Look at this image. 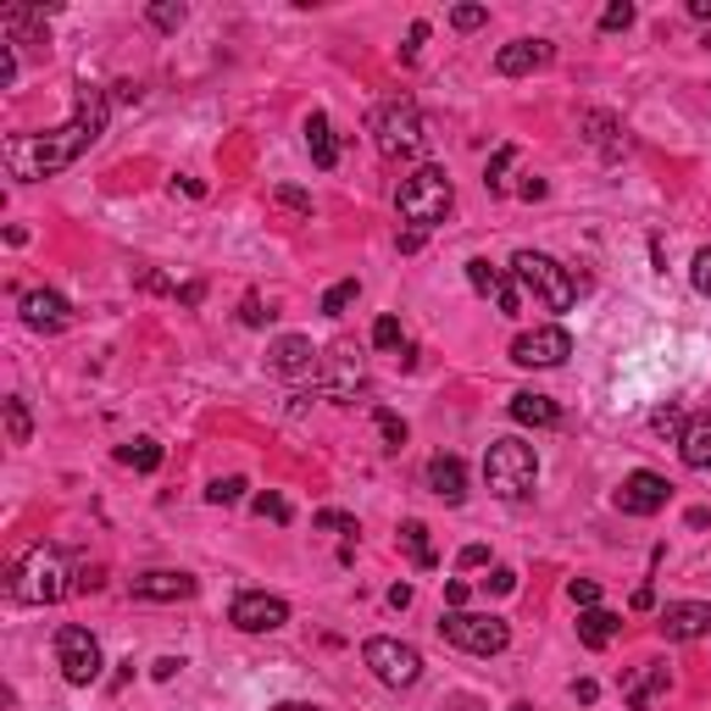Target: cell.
Returning a JSON list of instances; mask_svg holds the SVG:
<instances>
[{"label": "cell", "mask_w": 711, "mask_h": 711, "mask_svg": "<svg viewBox=\"0 0 711 711\" xmlns=\"http://www.w3.org/2000/svg\"><path fill=\"white\" fill-rule=\"evenodd\" d=\"M106 117H111L106 89L84 84V89H78V106H73V117H67L62 128H51V133H12L7 146H0V162H7V173H12L18 184L56 179L62 168H73V162L95 146V139L106 133Z\"/></svg>", "instance_id": "1"}, {"label": "cell", "mask_w": 711, "mask_h": 711, "mask_svg": "<svg viewBox=\"0 0 711 711\" xmlns=\"http://www.w3.org/2000/svg\"><path fill=\"white\" fill-rule=\"evenodd\" d=\"M73 584H67V567H62V556L51 550V545H29L18 561H12V573H7V595L18 601V606H51V601H62Z\"/></svg>", "instance_id": "2"}, {"label": "cell", "mask_w": 711, "mask_h": 711, "mask_svg": "<svg viewBox=\"0 0 711 711\" xmlns=\"http://www.w3.org/2000/svg\"><path fill=\"white\" fill-rule=\"evenodd\" d=\"M451 206H456V184H451L445 168H417V173L400 179V190H395V212H400L417 234H429L434 223H445Z\"/></svg>", "instance_id": "3"}, {"label": "cell", "mask_w": 711, "mask_h": 711, "mask_svg": "<svg viewBox=\"0 0 711 711\" xmlns=\"http://www.w3.org/2000/svg\"><path fill=\"white\" fill-rule=\"evenodd\" d=\"M511 278H517V290L534 295L545 312H567L579 301V278L567 272L556 256H545V250H517L511 256Z\"/></svg>", "instance_id": "4"}, {"label": "cell", "mask_w": 711, "mask_h": 711, "mask_svg": "<svg viewBox=\"0 0 711 711\" xmlns=\"http://www.w3.org/2000/svg\"><path fill=\"white\" fill-rule=\"evenodd\" d=\"M484 484H489V495H500V500H528L534 484H539V456H534V445H523V440H495L489 456H484Z\"/></svg>", "instance_id": "5"}, {"label": "cell", "mask_w": 711, "mask_h": 711, "mask_svg": "<svg viewBox=\"0 0 711 711\" xmlns=\"http://www.w3.org/2000/svg\"><path fill=\"white\" fill-rule=\"evenodd\" d=\"M373 146H378V157H389V162H411V157H422V117H417V106L411 100H389V106H378L373 111Z\"/></svg>", "instance_id": "6"}, {"label": "cell", "mask_w": 711, "mask_h": 711, "mask_svg": "<svg viewBox=\"0 0 711 711\" xmlns=\"http://www.w3.org/2000/svg\"><path fill=\"white\" fill-rule=\"evenodd\" d=\"M440 639L467 656H500L511 645V628H506V617H489V612H445Z\"/></svg>", "instance_id": "7"}, {"label": "cell", "mask_w": 711, "mask_h": 711, "mask_svg": "<svg viewBox=\"0 0 711 711\" xmlns=\"http://www.w3.org/2000/svg\"><path fill=\"white\" fill-rule=\"evenodd\" d=\"M56 667H62V678L67 683H95L100 678V639L89 634V628H78V623H67V628H56Z\"/></svg>", "instance_id": "8"}, {"label": "cell", "mask_w": 711, "mask_h": 711, "mask_svg": "<svg viewBox=\"0 0 711 711\" xmlns=\"http://www.w3.org/2000/svg\"><path fill=\"white\" fill-rule=\"evenodd\" d=\"M362 661H367L373 678L389 683V689H411V683L422 678L417 645H400V639H367V645H362Z\"/></svg>", "instance_id": "9"}, {"label": "cell", "mask_w": 711, "mask_h": 711, "mask_svg": "<svg viewBox=\"0 0 711 711\" xmlns=\"http://www.w3.org/2000/svg\"><path fill=\"white\" fill-rule=\"evenodd\" d=\"M228 623H234L239 634H272V628L290 623V601H283V595H267V590H245V595L228 606Z\"/></svg>", "instance_id": "10"}, {"label": "cell", "mask_w": 711, "mask_h": 711, "mask_svg": "<svg viewBox=\"0 0 711 711\" xmlns=\"http://www.w3.org/2000/svg\"><path fill=\"white\" fill-rule=\"evenodd\" d=\"M567 356H573V334L556 328V323L511 340V362H517V367H561Z\"/></svg>", "instance_id": "11"}, {"label": "cell", "mask_w": 711, "mask_h": 711, "mask_svg": "<svg viewBox=\"0 0 711 711\" xmlns=\"http://www.w3.org/2000/svg\"><path fill=\"white\" fill-rule=\"evenodd\" d=\"M667 495H672V484L661 478V473H628L623 478V489H617V511H628V517H656L661 506H667Z\"/></svg>", "instance_id": "12"}, {"label": "cell", "mask_w": 711, "mask_h": 711, "mask_svg": "<svg viewBox=\"0 0 711 711\" xmlns=\"http://www.w3.org/2000/svg\"><path fill=\"white\" fill-rule=\"evenodd\" d=\"M656 628H661V639H672V645L705 639V634H711V606H705V601H672V606H661Z\"/></svg>", "instance_id": "13"}, {"label": "cell", "mask_w": 711, "mask_h": 711, "mask_svg": "<svg viewBox=\"0 0 711 711\" xmlns=\"http://www.w3.org/2000/svg\"><path fill=\"white\" fill-rule=\"evenodd\" d=\"M18 306H23V323H29L34 334H62V328L73 323V306H67V295H56V290H23Z\"/></svg>", "instance_id": "14"}, {"label": "cell", "mask_w": 711, "mask_h": 711, "mask_svg": "<svg viewBox=\"0 0 711 711\" xmlns=\"http://www.w3.org/2000/svg\"><path fill=\"white\" fill-rule=\"evenodd\" d=\"M467 283L478 295H495V306L506 312V317H517V306H523V290H517V278H506L489 256H473L467 261Z\"/></svg>", "instance_id": "15"}, {"label": "cell", "mask_w": 711, "mask_h": 711, "mask_svg": "<svg viewBox=\"0 0 711 711\" xmlns=\"http://www.w3.org/2000/svg\"><path fill=\"white\" fill-rule=\"evenodd\" d=\"M550 62H556V45L550 40H511V45L495 51V73L500 78H523V73H539Z\"/></svg>", "instance_id": "16"}, {"label": "cell", "mask_w": 711, "mask_h": 711, "mask_svg": "<svg viewBox=\"0 0 711 711\" xmlns=\"http://www.w3.org/2000/svg\"><path fill=\"white\" fill-rule=\"evenodd\" d=\"M317 362H323V351H317L306 334H283V340L267 351V367H272L278 378H306Z\"/></svg>", "instance_id": "17"}, {"label": "cell", "mask_w": 711, "mask_h": 711, "mask_svg": "<svg viewBox=\"0 0 711 711\" xmlns=\"http://www.w3.org/2000/svg\"><path fill=\"white\" fill-rule=\"evenodd\" d=\"M667 683H672L667 661H645V667H634V672L623 678V700H628V711H650V705L667 694Z\"/></svg>", "instance_id": "18"}, {"label": "cell", "mask_w": 711, "mask_h": 711, "mask_svg": "<svg viewBox=\"0 0 711 711\" xmlns=\"http://www.w3.org/2000/svg\"><path fill=\"white\" fill-rule=\"evenodd\" d=\"M190 595H195V579L173 573V567H157V573L133 579V601H190Z\"/></svg>", "instance_id": "19"}, {"label": "cell", "mask_w": 711, "mask_h": 711, "mask_svg": "<svg viewBox=\"0 0 711 711\" xmlns=\"http://www.w3.org/2000/svg\"><path fill=\"white\" fill-rule=\"evenodd\" d=\"M328 378H323V389L334 395V400H351V389L362 384V362H356V345H334L323 362H317Z\"/></svg>", "instance_id": "20"}, {"label": "cell", "mask_w": 711, "mask_h": 711, "mask_svg": "<svg viewBox=\"0 0 711 711\" xmlns=\"http://www.w3.org/2000/svg\"><path fill=\"white\" fill-rule=\"evenodd\" d=\"M678 456H683V467H694V473H705V467H711V411H694V417L683 422V434H678Z\"/></svg>", "instance_id": "21"}, {"label": "cell", "mask_w": 711, "mask_h": 711, "mask_svg": "<svg viewBox=\"0 0 711 711\" xmlns=\"http://www.w3.org/2000/svg\"><path fill=\"white\" fill-rule=\"evenodd\" d=\"M506 411L523 422V429H556V422H561V406L550 395H539V389H517Z\"/></svg>", "instance_id": "22"}, {"label": "cell", "mask_w": 711, "mask_h": 711, "mask_svg": "<svg viewBox=\"0 0 711 711\" xmlns=\"http://www.w3.org/2000/svg\"><path fill=\"white\" fill-rule=\"evenodd\" d=\"M429 489H434L440 500H451V506L467 500V467H462V456H445V451H440V456L429 462Z\"/></svg>", "instance_id": "23"}, {"label": "cell", "mask_w": 711, "mask_h": 711, "mask_svg": "<svg viewBox=\"0 0 711 711\" xmlns=\"http://www.w3.org/2000/svg\"><path fill=\"white\" fill-rule=\"evenodd\" d=\"M617 634H623V617H617V612H606V606H590V612H579V639H584L590 650H606Z\"/></svg>", "instance_id": "24"}, {"label": "cell", "mask_w": 711, "mask_h": 711, "mask_svg": "<svg viewBox=\"0 0 711 711\" xmlns=\"http://www.w3.org/2000/svg\"><path fill=\"white\" fill-rule=\"evenodd\" d=\"M306 151H312V162H317L323 173L340 162V139H334V128H328V117H323V111H312V117H306Z\"/></svg>", "instance_id": "25"}, {"label": "cell", "mask_w": 711, "mask_h": 711, "mask_svg": "<svg viewBox=\"0 0 711 711\" xmlns=\"http://www.w3.org/2000/svg\"><path fill=\"white\" fill-rule=\"evenodd\" d=\"M400 550L411 556L417 573H429V567L440 561V556H434V539H429V523H417V517H411V523H400Z\"/></svg>", "instance_id": "26"}, {"label": "cell", "mask_w": 711, "mask_h": 711, "mask_svg": "<svg viewBox=\"0 0 711 711\" xmlns=\"http://www.w3.org/2000/svg\"><path fill=\"white\" fill-rule=\"evenodd\" d=\"M117 462H128L133 473H157V467H162V445H157V440H133V445L117 451Z\"/></svg>", "instance_id": "27"}, {"label": "cell", "mask_w": 711, "mask_h": 711, "mask_svg": "<svg viewBox=\"0 0 711 711\" xmlns=\"http://www.w3.org/2000/svg\"><path fill=\"white\" fill-rule=\"evenodd\" d=\"M0 411H7V440H12V445H29V440H34V417H29V406L12 395Z\"/></svg>", "instance_id": "28"}, {"label": "cell", "mask_w": 711, "mask_h": 711, "mask_svg": "<svg viewBox=\"0 0 711 711\" xmlns=\"http://www.w3.org/2000/svg\"><path fill=\"white\" fill-rule=\"evenodd\" d=\"M584 128H590V139H595V146H601L606 157L617 151V133H623V122H617L612 111H590V117H584Z\"/></svg>", "instance_id": "29"}, {"label": "cell", "mask_w": 711, "mask_h": 711, "mask_svg": "<svg viewBox=\"0 0 711 711\" xmlns=\"http://www.w3.org/2000/svg\"><path fill=\"white\" fill-rule=\"evenodd\" d=\"M356 295H362V278H340L323 295V317H345V306H356Z\"/></svg>", "instance_id": "30"}, {"label": "cell", "mask_w": 711, "mask_h": 711, "mask_svg": "<svg viewBox=\"0 0 711 711\" xmlns=\"http://www.w3.org/2000/svg\"><path fill=\"white\" fill-rule=\"evenodd\" d=\"M683 422H689V417H683V406H672V400L650 411V429H656V434H667V440H678V434H683Z\"/></svg>", "instance_id": "31"}, {"label": "cell", "mask_w": 711, "mask_h": 711, "mask_svg": "<svg viewBox=\"0 0 711 711\" xmlns=\"http://www.w3.org/2000/svg\"><path fill=\"white\" fill-rule=\"evenodd\" d=\"M272 206H283L290 217H312V195H306V190H290V184L272 190Z\"/></svg>", "instance_id": "32"}, {"label": "cell", "mask_w": 711, "mask_h": 711, "mask_svg": "<svg viewBox=\"0 0 711 711\" xmlns=\"http://www.w3.org/2000/svg\"><path fill=\"white\" fill-rule=\"evenodd\" d=\"M511 162H517V151H511V146H500V151H495V162H489V173H484V184H489L495 195H506V173H511Z\"/></svg>", "instance_id": "33"}, {"label": "cell", "mask_w": 711, "mask_h": 711, "mask_svg": "<svg viewBox=\"0 0 711 711\" xmlns=\"http://www.w3.org/2000/svg\"><path fill=\"white\" fill-rule=\"evenodd\" d=\"M184 7H179V0H157V7H151V23L162 29V34H173V29H184Z\"/></svg>", "instance_id": "34"}, {"label": "cell", "mask_w": 711, "mask_h": 711, "mask_svg": "<svg viewBox=\"0 0 711 711\" xmlns=\"http://www.w3.org/2000/svg\"><path fill=\"white\" fill-rule=\"evenodd\" d=\"M373 345H378V351H406L400 323H395V317H378V323H373Z\"/></svg>", "instance_id": "35"}, {"label": "cell", "mask_w": 711, "mask_h": 711, "mask_svg": "<svg viewBox=\"0 0 711 711\" xmlns=\"http://www.w3.org/2000/svg\"><path fill=\"white\" fill-rule=\"evenodd\" d=\"M245 489H250L245 478H217V484L206 489V500H212V506H234V500H239Z\"/></svg>", "instance_id": "36"}, {"label": "cell", "mask_w": 711, "mask_h": 711, "mask_svg": "<svg viewBox=\"0 0 711 711\" xmlns=\"http://www.w3.org/2000/svg\"><path fill=\"white\" fill-rule=\"evenodd\" d=\"M567 595H573V606H579V612L601 606V584H595V579H573V584H567Z\"/></svg>", "instance_id": "37"}, {"label": "cell", "mask_w": 711, "mask_h": 711, "mask_svg": "<svg viewBox=\"0 0 711 711\" xmlns=\"http://www.w3.org/2000/svg\"><path fill=\"white\" fill-rule=\"evenodd\" d=\"M378 434H384L389 451H400V445H406V422H400L395 411H378Z\"/></svg>", "instance_id": "38"}, {"label": "cell", "mask_w": 711, "mask_h": 711, "mask_svg": "<svg viewBox=\"0 0 711 711\" xmlns=\"http://www.w3.org/2000/svg\"><path fill=\"white\" fill-rule=\"evenodd\" d=\"M256 517H272V523H290L295 511H290V500H283V495H256Z\"/></svg>", "instance_id": "39"}, {"label": "cell", "mask_w": 711, "mask_h": 711, "mask_svg": "<svg viewBox=\"0 0 711 711\" xmlns=\"http://www.w3.org/2000/svg\"><path fill=\"white\" fill-rule=\"evenodd\" d=\"M628 23H634V7H628V0H612V7L601 12V29H606V34H617V29H628Z\"/></svg>", "instance_id": "40"}, {"label": "cell", "mask_w": 711, "mask_h": 711, "mask_svg": "<svg viewBox=\"0 0 711 711\" xmlns=\"http://www.w3.org/2000/svg\"><path fill=\"white\" fill-rule=\"evenodd\" d=\"M689 278H694V290H700V295H711V245H705V250H694Z\"/></svg>", "instance_id": "41"}, {"label": "cell", "mask_w": 711, "mask_h": 711, "mask_svg": "<svg viewBox=\"0 0 711 711\" xmlns=\"http://www.w3.org/2000/svg\"><path fill=\"white\" fill-rule=\"evenodd\" d=\"M451 23H456V29H484V23H489V12H484V7H456V12H451Z\"/></svg>", "instance_id": "42"}, {"label": "cell", "mask_w": 711, "mask_h": 711, "mask_svg": "<svg viewBox=\"0 0 711 711\" xmlns=\"http://www.w3.org/2000/svg\"><path fill=\"white\" fill-rule=\"evenodd\" d=\"M317 528H334V534H356V517H351V511H317Z\"/></svg>", "instance_id": "43"}, {"label": "cell", "mask_w": 711, "mask_h": 711, "mask_svg": "<svg viewBox=\"0 0 711 711\" xmlns=\"http://www.w3.org/2000/svg\"><path fill=\"white\" fill-rule=\"evenodd\" d=\"M467 601H473L467 579H451V584H445V606H451V612H467Z\"/></svg>", "instance_id": "44"}, {"label": "cell", "mask_w": 711, "mask_h": 711, "mask_svg": "<svg viewBox=\"0 0 711 711\" xmlns=\"http://www.w3.org/2000/svg\"><path fill=\"white\" fill-rule=\"evenodd\" d=\"M12 78H18V56H12L7 40H0V89H12Z\"/></svg>", "instance_id": "45"}, {"label": "cell", "mask_w": 711, "mask_h": 711, "mask_svg": "<svg viewBox=\"0 0 711 711\" xmlns=\"http://www.w3.org/2000/svg\"><path fill=\"white\" fill-rule=\"evenodd\" d=\"M489 590H495V595H511V590H517V573H511V567H495V573H489Z\"/></svg>", "instance_id": "46"}, {"label": "cell", "mask_w": 711, "mask_h": 711, "mask_svg": "<svg viewBox=\"0 0 711 711\" xmlns=\"http://www.w3.org/2000/svg\"><path fill=\"white\" fill-rule=\"evenodd\" d=\"M239 317H245L250 328H261V323H267L272 312H261V301H256V295H245V306H239Z\"/></svg>", "instance_id": "47"}, {"label": "cell", "mask_w": 711, "mask_h": 711, "mask_svg": "<svg viewBox=\"0 0 711 711\" xmlns=\"http://www.w3.org/2000/svg\"><path fill=\"white\" fill-rule=\"evenodd\" d=\"M462 567H467V573H473V567H489V545H467L462 550Z\"/></svg>", "instance_id": "48"}, {"label": "cell", "mask_w": 711, "mask_h": 711, "mask_svg": "<svg viewBox=\"0 0 711 711\" xmlns=\"http://www.w3.org/2000/svg\"><path fill=\"white\" fill-rule=\"evenodd\" d=\"M422 40H429V23H411V34H406V51H400V56H406V62H411V56H417V45H422Z\"/></svg>", "instance_id": "49"}, {"label": "cell", "mask_w": 711, "mask_h": 711, "mask_svg": "<svg viewBox=\"0 0 711 711\" xmlns=\"http://www.w3.org/2000/svg\"><path fill=\"white\" fill-rule=\"evenodd\" d=\"M206 301V283H184V290H179V306H201Z\"/></svg>", "instance_id": "50"}, {"label": "cell", "mask_w": 711, "mask_h": 711, "mask_svg": "<svg viewBox=\"0 0 711 711\" xmlns=\"http://www.w3.org/2000/svg\"><path fill=\"white\" fill-rule=\"evenodd\" d=\"M179 667H184V661H179V656H162V661H157V667H151V678H162V683H168V678H173V672H179Z\"/></svg>", "instance_id": "51"}, {"label": "cell", "mask_w": 711, "mask_h": 711, "mask_svg": "<svg viewBox=\"0 0 711 711\" xmlns=\"http://www.w3.org/2000/svg\"><path fill=\"white\" fill-rule=\"evenodd\" d=\"M78 595H89V590H100V567H89V573H78V584H73Z\"/></svg>", "instance_id": "52"}, {"label": "cell", "mask_w": 711, "mask_h": 711, "mask_svg": "<svg viewBox=\"0 0 711 711\" xmlns=\"http://www.w3.org/2000/svg\"><path fill=\"white\" fill-rule=\"evenodd\" d=\"M650 606H656V590L639 584V590H634V612H650Z\"/></svg>", "instance_id": "53"}, {"label": "cell", "mask_w": 711, "mask_h": 711, "mask_svg": "<svg viewBox=\"0 0 711 711\" xmlns=\"http://www.w3.org/2000/svg\"><path fill=\"white\" fill-rule=\"evenodd\" d=\"M573 694H579V700H584V705H590V700H595V694H601V683H595V678H579V683H573Z\"/></svg>", "instance_id": "54"}, {"label": "cell", "mask_w": 711, "mask_h": 711, "mask_svg": "<svg viewBox=\"0 0 711 711\" xmlns=\"http://www.w3.org/2000/svg\"><path fill=\"white\" fill-rule=\"evenodd\" d=\"M517 195H523V201H545V179H528Z\"/></svg>", "instance_id": "55"}, {"label": "cell", "mask_w": 711, "mask_h": 711, "mask_svg": "<svg viewBox=\"0 0 711 711\" xmlns=\"http://www.w3.org/2000/svg\"><path fill=\"white\" fill-rule=\"evenodd\" d=\"M389 606H400V612H406V606H411V584H395V590H389Z\"/></svg>", "instance_id": "56"}, {"label": "cell", "mask_w": 711, "mask_h": 711, "mask_svg": "<svg viewBox=\"0 0 711 711\" xmlns=\"http://www.w3.org/2000/svg\"><path fill=\"white\" fill-rule=\"evenodd\" d=\"M400 250H406V256H411V250H422V234H417V228H406V234H400Z\"/></svg>", "instance_id": "57"}, {"label": "cell", "mask_w": 711, "mask_h": 711, "mask_svg": "<svg viewBox=\"0 0 711 711\" xmlns=\"http://www.w3.org/2000/svg\"><path fill=\"white\" fill-rule=\"evenodd\" d=\"M272 711H317V705H306V700H283V705H272Z\"/></svg>", "instance_id": "58"}, {"label": "cell", "mask_w": 711, "mask_h": 711, "mask_svg": "<svg viewBox=\"0 0 711 711\" xmlns=\"http://www.w3.org/2000/svg\"><path fill=\"white\" fill-rule=\"evenodd\" d=\"M506 711H534V705H528V700H517V705H506Z\"/></svg>", "instance_id": "59"}]
</instances>
